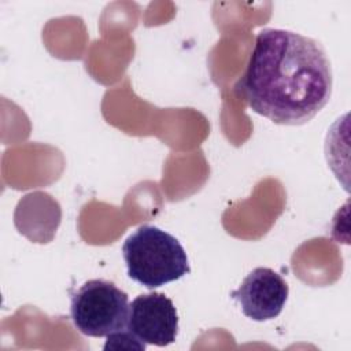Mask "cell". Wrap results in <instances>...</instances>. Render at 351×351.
I'll list each match as a JSON object with an SVG mask.
<instances>
[{"label": "cell", "mask_w": 351, "mask_h": 351, "mask_svg": "<svg viewBox=\"0 0 351 351\" xmlns=\"http://www.w3.org/2000/svg\"><path fill=\"white\" fill-rule=\"evenodd\" d=\"M288 293V284L281 274L270 267H256L230 296L240 303L245 317L262 322L281 314Z\"/></svg>", "instance_id": "5b68a950"}, {"label": "cell", "mask_w": 351, "mask_h": 351, "mask_svg": "<svg viewBox=\"0 0 351 351\" xmlns=\"http://www.w3.org/2000/svg\"><path fill=\"white\" fill-rule=\"evenodd\" d=\"M236 88L254 112L278 125H303L330 100V60L317 40L265 27Z\"/></svg>", "instance_id": "6da1fadb"}, {"label": "cell", "mask_w": 351, "mask_h": 351, "mask_svg": "<svg viewBox=\"0 0 351 351\" xmlns=\"http://www.w3.org/2000/svg\"><path fill=\"white\" fill-rule=\"evenodd\" d=\"M128 276L154 289L191 273L186 252L178 239L152 226H138L123 243Z\"/></svg>", "instance_id": "7a4b0ae2"}, {"label": "cell", "mask_w": 351, "mask_h": 351, "mask_svg": "<svg viewBox=\"0 0 351 351\" xmlns=\"http://www.w3.org/2000/svg\"><path fill=\"white\" fill-rule=\"evenodd\" d=\"M128 315V293L111 281L89 280L71 295L70 317L74 328L85 336L107 337L126 329Z\"/></svg>", "instance_id": "3957f363"}, {"label": "cell", "mask_w": 351, "mask_h": 351, "mask_svg": "<svg viewBox=\"0 0 351 351\" xmlns=\"http://www.w3.org/2000/svg\"><path fill=\"white\" fill-rule=\"evenodd\" d=\"M36 218L23 232L34 243H48L56 232L62 210L59 203L45 192H32L19 200L15 210V221Z\"/></svg>", "instance_id": "8992f818"}, {"label": "cell", "mask_w": 351, "mask_h": 351, "mask_svg": "<svg viewBox=\"0 0 351 351\" xmlns=\"http://www.w3.org/2000/svg\"><path fill=\"white\" fill-rule=\"evenodd\" d=\"M104 350L108 348H136V350H145V344L137 340L128 329L118 330L107 336V341L103 347Z\"/></svg>", "instance_id": "52a82bcc"}, {"label": "cell", "mask_w": 351, "mask_h": 351, "mask_svg": "<svg viewBox=\"0 0 351 351\" xmlns=\"http://www.w3.org/2000/svg\"><path fill=\"white\" fill-rule=\"evenodd\" d=\"M126 329L145 346L166 347L174 343L178 314L171 299L159 292L138 295L129 304Z\"/></svg>", "instance_id": "277c9868"}]
</instances>
